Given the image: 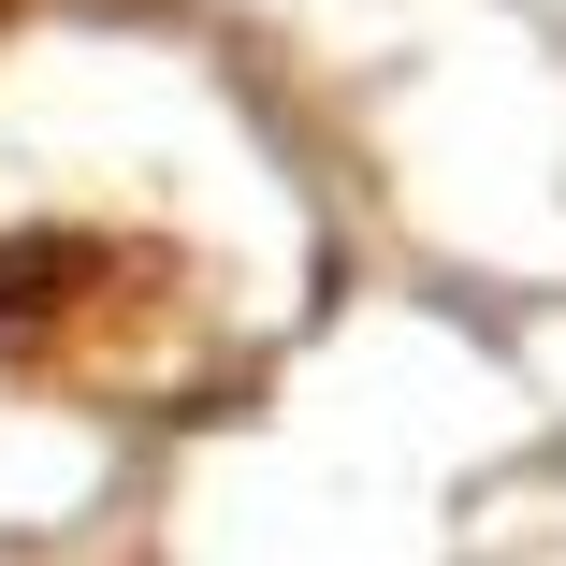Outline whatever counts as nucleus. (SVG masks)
I'll return each mask as SVG.
<instances>
[{
  "label": "nucleus",
  "instance_id": "nucleus-1",
  "mask_svg": "<svg viewBox=\"0 0 566 566\" xmlns=\"http://www.w3.org/2000/svg\"><path fill=\"white\" fill-rule=\"evenodd\" d=\"M233 334L189 248L146 233H15L0 248V378H30L59 407H189L218 392Z\"/></svg>",
  "mask_w": 566,
  "mask_h": 566
}]
</instances>
